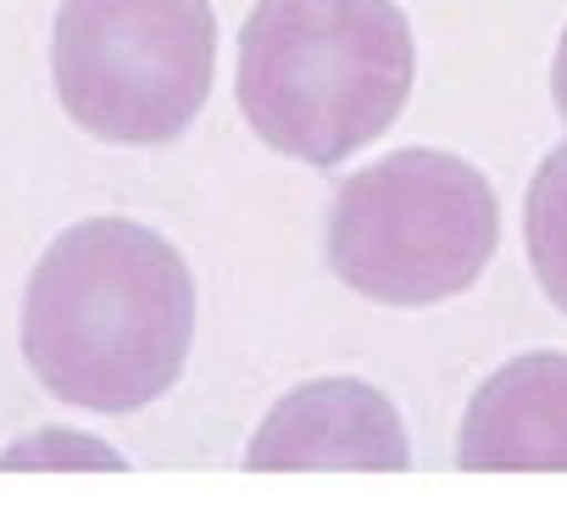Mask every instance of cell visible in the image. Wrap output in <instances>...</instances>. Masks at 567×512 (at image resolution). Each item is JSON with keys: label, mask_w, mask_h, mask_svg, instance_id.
Returning a JSON list of instances; mask_svg holds the SVG:
<instances>
[{"label": "cell", "mask_w": 567, "mask_h": 512, "mask_svg": "<svg viewBox=\"0 0 567 512\" xmlns=\"http://www.w3.org/2000/svg\"><path fill=\"white\" fill-rule=\"evenodd\" d=\"M329 268L379 307H434L478 285L501 245L489 178L451 151H395L334 190Z\"/></svg>", "instance_id": "3957f363"}, {"label": "cell", "mask_w": 567, "mask_h": 512, "mask_svg": "<svg viewBox=\"0 0 567 512\" xmlns=\"http://www.w3.org/2000/svg\"><path fill=\"white\" fill-rule=\"evenodd\" d=\"M406 462L412 446L395 407L362 379H312L290 390L261 418L245 451V468L256 473H307V468L401 473Z\"/></svg>", "instance_id": "5b68a950"}, {"label": "cell", "mask_w": 567, "mask_h": 512, "mask_svg": "<svg viewBox=\"0 0 567 512\" xmlns=\"http://www.w3.org/2000/svg\"><path fill=\"white\" fill-rule=\"evenodd\" d=\"M195 279L145 223L90 217L51 239L23 296L34 379L90 412H140L184 373Z\"/></svg>", "instance_id": "6da1fadb"}, {"label": "cell", "mask_w": 567, "mask_h": 512, "mask_svg": "<svg viewBox=\"0 0 567 512\" xmlns=\"http://www.w3.org/2000/svg\"><path fill=\"white\" fill-rule=\"evenodd\" d=\"M456 462L467 473H567V357H512L467 401Z\"/></svg>", "instance_id": "8992f818"}, {"label": "cell", "mask_w": 567, "mask_h": 512, "mask_svg": "<svg viewBox=\"0 0 567 512\" xmlns=\"http://www.w3.org/2000/svg\"><path fill=\"white\" fill-rule=\"evenodd\" d=\"M217 68L206 0H62L51 73L68 117L106 145L178 140Z\"/></svg>", "instance_id": "277c9868"}, {"label": "cell", "mask_w": 567, "mask_h": 512, "mask_svg": "<svg viewBox=\"0 0 567 512\" xmlns=\"http://www.w3.org/2000/svg\"><path fill=\"white\" fill-rule=\"evenodd\" d=\"M550 95H556V112H561V129H567V29H561V45H556V68H550Z\"/></svg>", "instance_id": "ba28073f"}, {"label": "cell", "mask_w": 567, "mask_h": 512, "mask_svg": "<svg viewBox=\"0 0 567 512\" xmlns=\"http://www.w3.org/2000/svg\"><path fill=\"white\" fill-rule=\"evenodd\" d=\"M412 73V23L395 0H256L234 95L261 145L334 167L401 117Z\"/></svg>", "instance_id": "7a4b0ae2"}, {"label": "cell", "mask_w": 567, "mask_h": 512, "mask_svg": "<svg viewBox=\"0 0 567 512\" xmlns=\"http://www.w3.org/2000/svg\"><path fill=\"white\" fill-rule=\"evenodd\" d=\"M523 239H528V263L539 290L567 313V145H556L523 201Z\"/></svg>", "instance_id": "52a82bcc"}]
</instances>
